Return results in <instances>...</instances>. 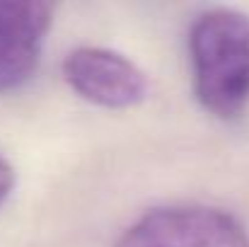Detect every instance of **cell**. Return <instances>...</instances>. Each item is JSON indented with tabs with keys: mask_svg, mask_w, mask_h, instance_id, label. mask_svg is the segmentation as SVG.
<instances>
[{
	"mask_svg": "<svg viewBox=\"0 0 249 247\" xmlns=\"http://www.w3.org/2000/svg\"><path fill=\"white\" fill-rule=\"evenodd\" d=\"M116 247H249V233L225 209L172 204L145 211Z\"/></svg>",
	"mask_w": 249,
	"mask_h": 247,
	"instance_id": "7a4b0ae2",
	"label": "cell"
},
{
	"mask_svg": "<svg viewBox=\"0 0 249 247\" xmlns=\"http://www.w3.org/2000/svg\"><path fill=\"white\" fill-rule=\"evenodd\" d=\"M63 80L104 109H131L148 97V76L128 56L104 46H78L61 63Z\"/></svg>",
	"mask_w": 249,
	"mask_h": 247,
	"instance_id": "3957f363",
	"label": "cell"
},
{
	"mask_svg": "<svg viewBox=\"0 0 249 247\" xmlns=\"http://www.w3.org/2000/svg\"><path fill=\"white\" fill-rule=\"evenodd\" d=\"M15 167L7 163L2 155H0V206L5 204V199L12 194V189H15Z\"/></svg>",
	"mask_w": 249,
	"mask_h": 247,
	"instance_id": "5b68a950",
	"label": "cell"
},
{
	"mask_svg": "<svg viewBox=\"0 0 249 247\" xmlns=\"http://www.w3.org/2000/svg\"><path fill=\"white\" fill-rule=\"evenodd\" d=\"M58 5L61 0H0V95L36 73Z\"/></svg>",
	"mask_w": 249,
	"mask_h": 247,
	"instance_id": "277c9868",
	"label": "cell"
},
{
	"mask_svg": "<svg viewBox=\"0 0 249 247\" xmlns=\"http://www.w3.org/2000/svg\"><path fill=\"white\" fill-rule=\"evenodd\" d=\"M191 85L198 104L215 119H237L249 104V15L208 7L189 27Z\"/></svg>",
	"mask_w": 249,
	"mask_h": 247,
	"instance_id": "6da1fadb",
	"label": "cell"
}]
</instances>
